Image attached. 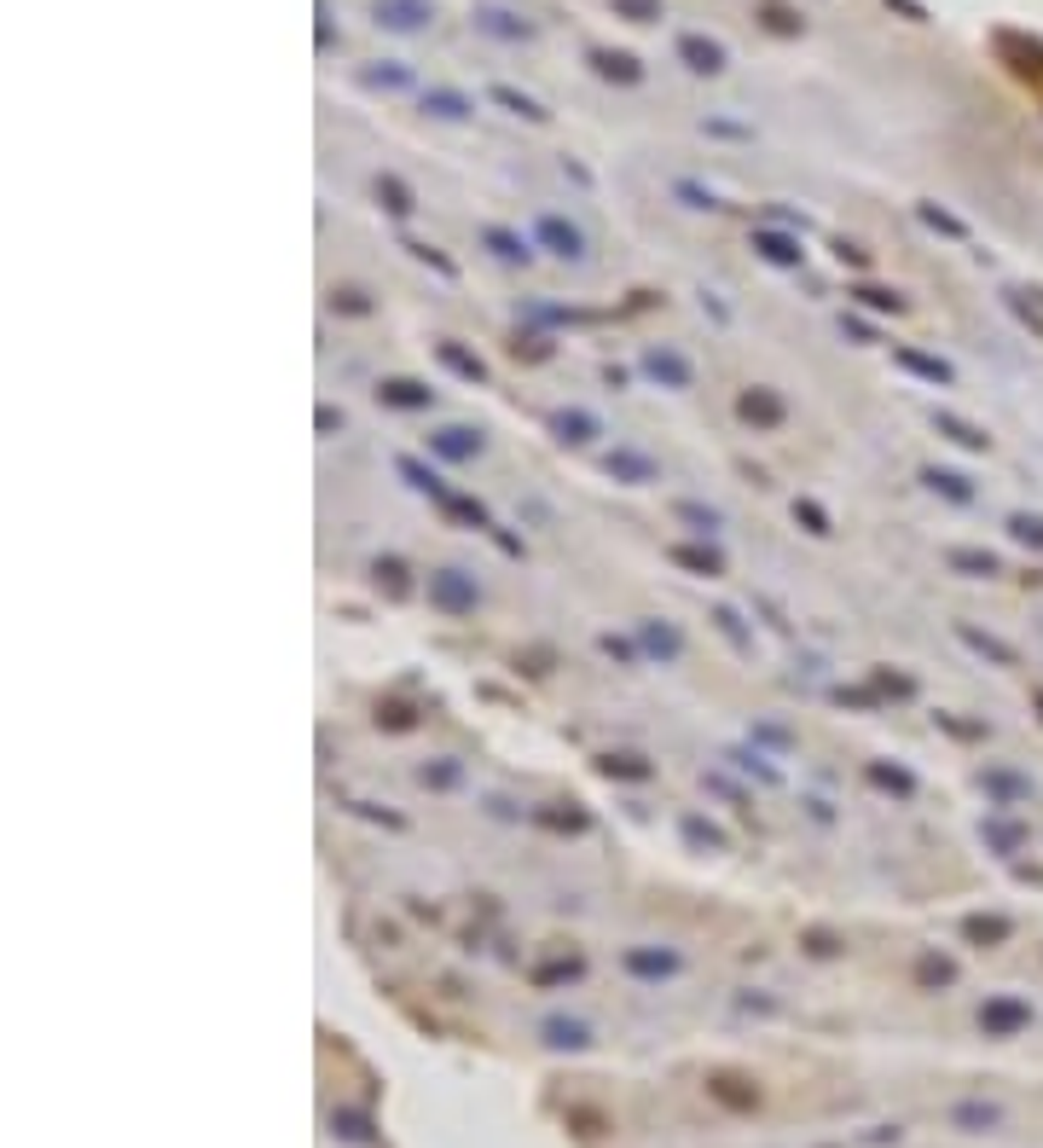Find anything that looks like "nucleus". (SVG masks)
I'll return each instance as SVG.
<instances>
[{
	"label": "nucleus",
	"mask_w": 1043,
	"mask_h": 1148,
	"mask_svg": "<svg viewBox=\"0 0 1043 1148\" xmlns=\"http://www.w3.org/2000/svg\"><path fill=\"white\" fill-rule=\"evenodd\" d=\"M620 6H632V12H644V18L655 12V0H620Z\"/></svg>",
	"instance_id": "f03ea898"
},
{
	"label": "nucleus",
	"mask_w": 1043,
	"mask_h": 1148,
	"mask_svg": "<svg viewBox=\"0 0 1043 1148\" xmlns=\"http://www.w3.org/2000/svg\"><path fill=\"white\" fill-rule=\"evenodd\" d=\"M684 53L696 59V70H719V64H725V53H719V47H702V41H684Z\"/></svg>",
	"instance_id": "f257e3e1"
}]
</instances>
